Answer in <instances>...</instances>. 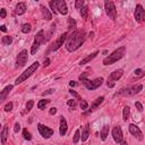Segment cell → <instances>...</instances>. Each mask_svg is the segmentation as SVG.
<instances>
[{"mask_svg":"<svg viewBox=\"0 0 145 145\" xmlns=\"http://www.w3.org/2000/svg\"><path fill=\"white\" fill-rule=\"evenodd\" d=\"M85 41V32L83 29H74L67 37L66 49L68 52H74L82 46Z\"/></svg>","mask_w":145,"mask_h":145,"instance_id":"cell-1","label":"cell"},{"mask_svg":"<svg viewBox=\"0 0 145 145\" xmlns=\"http://www.w3.org/2000/svg\"><path fill=\"white\" fill-rule=\"evenodd\" d=\"M87 76H88V72H87V71L83 72V74L79 76V80L84 84V86H85L87 89L94 91V89L99 88V87L103 84V78H102V77H97V78H95L94 80H89V79L87 78Z\"/></svg>","mask_w":145,"mask_h":145,"instance_id":"cell-2","label":"cell"},{"mask_svg":"<svg viewBox=\"0 0 145 145\" xmlns=\"http://www.w3.org/2000/svg\"><path fill=\"white\" fill-rule=\"evenodd\" d=\"M125 52H126V48H125V46L118 48V49L114 50L111 54H109L108 57H105V58L103 59V65H104V66H109V65H112V63L117 62L118 60H120V59L125 56Z\"/></svg>","mask_w":145,"mask_h":145,"instance_id":"cell-3","label":"cell"},{"mask_svg":"<svg viewBox=\"0 0 145 145\" xmlns=\"http://www.w3.org/2000/svg\"><path fill=\"white\" fill-rule=\"evenodd\" d=\"M39 66H40V63H39L37 61L33 62V63H32V65H31V66H29V67H28V68H27V69H26V70H25V71H24V72H23L18 78H17V79H16L15 84H16V85H18V84H20V83L25 82L28 77H31V76L36 71V69L39 68Z\"/></svg>","mask_w":145,"mask_h":145,"instance_id":"cell-4","label":"cell"},{"mask_svg":"<svg viewBox=\"0 0 145 145\" xmlns=\"http://www.w3.org/2000/svg\"><path fill=\"white\" fill-rule=\"evenodd\" d=\"M142 89H143V85L142 84H136V85H133V86L121 88L117 94H120V95H123V96H133V95L138 94Z\"/></svg>","mask_w":145,"mask_h":145,"instance_id":"cell-5","label":"cell"},{"mask_svg":"<svg viewBox=\"0 0 145 145\" xmlns=\"http://www.w3.org/2000/svg\"><path fill=\"white\" fill-rule=\"evenodd\" d=\"M122 74H123V70H122V69H116V70H113V71L109 75V77H108L106 86L110 87V88L114 87V85H116V80L120 79L121 76H122Z\"/></svg>","mask_w":145,"mask_h":145,"instance_id":"cell-6","label":"cell"},{"mask_svg":"<svg viewBox=\"0 0 145 145\" xmlns=\"http://www.w3.org/2000/svg\"><path fill=\"white\" fill-rule=\"evenodd\" d=\"M104 9H105V14L109 16V18H111L112 20H114L117 18V9H116L114 2L106 0L104 2Z\"/></svg>","mask_w":145,"mask_h":145,"instance_id":"cell-7","label":"cell"},{"mask_svg":"<svg viewBox=\"0 0 145 145\" xmlns=\"http://www.w3.org/2000/svg\"><path fill=\"white\" fill-rule=\"evenodd\" d=\"M27 59H28V52H27V50H22L19 53H18V56H17V58H16V63H15V67L16 68H20V67H23V66H25V63L27 62Z\"/></svg>","mask_w":145,"mask_h":145,"instance_id":"cell-8","label":"cell"},{"mask_svg":"<svg viewBox=\"0 0 145 145\" xmlns=\"http://www.w3.org/2000/svg\"><path fill=\"white\" fill-rule=\"evenodd\" d=\"M67 37H68V33H63V34H61V35L53 42V44L50 46L49 51H57L58 49H60V48L63 45V43L67 41Z\"/></svg>","mask_w":145,"mask_h":145,"instance_id":"cell-9","label":"cell"},{"mask_svg":"<svg viewBox=\"0 0 145 145\" xmlns=\"http://www.w3.org/2000/svg\"><path fill=\"white\" fill-rule=\"evenodd\" d=\"M134 18L137 23H142L143 20H145V9L140 3L136 5L135 11H134Z\"/></svg>","mask_w":145,"mask_h":145,"instance_id":"cell-10","label":"cell"},{"mask_svg":"<svg viewBox=\"0 0 145 145\" xmlns=\"http://www.w3.org/2000/svg\"><path fill=\"white\" fill-rule=\"evenodd\" d=\"M37 130L43 138H50L53 135V129H51L50 127H46L42 123H37Z\"/></svg>","mask_w":145,"mask_h":145,"instance_id":"cell-11","label":"cell"},{"mask_svg":"<svg viewBox=\"0 0 145 145\" xmlns=\"http://www.w3.org/2000/svg\"><path fill=\"white\" fill-rule=\"evenodd\" d=\"M112 137H113V140L117 144H120L123 140V134H122V130H121L120 126L113 127V129H112Z\"/></svg>","mask_w":145,"mask_h":145,"instance_id":"cell-12","label":"cell"},{"mask_svg":"<svg viewBox=\"0 0 145 145\" xmlns=\"http://www.w3.org/2000/svg\"><path fill=\"white\" fill-rule=\"evenodd\" d=\"M129 133H130L133 136L137 137L138 140H143V139H144L142 130L139 129V127H137V126L134 125V123H130V125H129Z\"/></svg>","mask_w":145,"mask_h":145,"instance_id":"cell-13","label":"cell"},{"mask_svg":"<svg viewBox=\"0 0 145 145\" xmlns=\"http://www.w3.org/2000/svg\"><path fill=\"white\" fill-rule=\"evenodd\" d=\"M56 6H57V11L61 15H67L68 12V7L66 1L63 0H56Z\"/></svg>","mask_w":145,"mask_h":145,"instance_id":"cell-14","label":"cell"},{"mask_svg":"<svg viewBox=\"0 0 145 145\" xmlns=\"http://www.w3.org/2000/svg\"><path fill=\"white\" fill-rule=\"evenodd\" d=\"M67 130H68L67 121H66V119L61 116V117H60V125H59V134H60V136H65L66 133H67Z\"/></svg>","mask_w":145,"mask_h":145,"instance_id":"cell-15","label":"cell"},{"mask_svg":"<svg viewBox=\"0 0 145 145\" xmlns=\"http://www.w3.org/2000/svg\"><path fill=\"white\" fill-rule=\"evenodd\" d=\"M45 36H44V31L43 29H40L36 34H35V36H34V41L36 42V43H39L40 45L42 44V43H44L45 42Z\"/></svg>","mask_w":145,"mask_h":145,"instance_id":"cell-16","label":"cell"},{"mask_svg":"<svg viewBox=\"0 0 145 145\" xmlns=\"http://www.w3.org/2000/svg\"><path fill=\"white\" fill-rule=\"evenodd\" d=\"M103 100H104V97L103 96H99L96 100H94L93 101V103L91 104V109H88V111H86L85 113H89V112H93L95 109H97V106L103 102Z\"/></svg>","mask_w":145,"mask_h":145,"instance_id":"cell-17","label":"cell"},{"mask_svg":"<svg viewBox=\"0 0 145 145\" xmlns=\"http://www.w3.org/2000/svg\"><path fill=\"white\" fill-rule=\"evenodd\" d=\"M25 11H26V3L25 2H18L16 5V8H15V14L20 16V15L25 14Z\"/></svg>","mask_w":145,"mask_h":145,"instance_id":"cell-18","label":"cell"},{"mask_svg":"<svg viewBox=\"0 0 145 145\" xmlns=\"http://www.w3.org/2000/svg\"><path fill=\"white\" fill-rule=\"evenodd\" d=\"M89 133H91L89 123H86V125H85V127H84V128H83V130H82V136H80L82 142L87 140V138H88V136H89Z\"/></svg>","mask_w":145,"mask_h":145,"instance_id":"cell-19","label":"cell"},{"mask_svg":"<svg viewBox=\"0 0 145 145\" xmlns=\"http://www.w3.org/2000/svg\"><path fill=\"white\" fill-rule=\"evenodd\" d=\"M41 12H42V17H43V19H45V20H50V19L52 18V14L50 12V10H49L46 7L41 6Z\"/></svg>","mask_w":145,"mask_h":145,"instance_id":"cell-20","label":"cell"},{"mask_svg":"<svg viewBox=\"0 0 145 145\" xmlns=\"http://www.w3.org/2000/svg\"><path fill=\"white\" fill-rule=\"evenodd\" d=\"M97 54H99V51H95V52L91 53L89 56H87V57H85L84 59H82V60H80V62H79V65H80V66H83V65L88 63V62H89L91 60H93V59H94V58H95Z\"/></svg>","mask_w":145,"mask_h":145,"instance_id":"cell-21","label":"cell"},{"mask_svg":"<svg viewBox=\"0 0 145 145\" xmlns=\"http://www.w3.org/2000/svg\"><path fill=\"white\" fill-rule=\"evenodd\" d=\"M12 85H7L2 91H1V94H0V100L1 101H5L6 100V97H7V95L10 93V91L12 89Z\"/></svg>","mask_w":145,"mask_h":145,"instance_id":"cell-22","label":"cell"},{"mask_svg":"<svg viewBox=\"0 0 145 145\" xmlns=\"http://www.w3.org/2000/svg\"><path fill=\"white\" fill-rule=\"evenodd\" d=\"M8 136H9L8 126H7V125H5V126L2 127V130H1V143H2V145H5V144H6V140H7Z\"/></svg>","mask_w":145,"mask_h":145,"instance_id":"cell-23","label":"cell"},{"mask_svg":"<svg viewBox=\"0 0 145 145\" xmlns=\"http://www.w3.org/2000/svg\"><path fill=\"white\" fill-rule=\"evenodd\" d=\"M100 135H101V139H102V140H105V139H106V137H108V135H109V126H108V125H104V126L102 127Z\"/></svg>","mask_w":145,"mask_h":145,"instance_id":"cell-24","label":"cell"},{"mask_svg":"<svg viewBox=\"0 0 145 145\" xmlns=\"http://www.w3.org/2000/svg\"><path fill=\"white\" fill-rule=\"evenodd\" d=\"M129 116H130V108L128 105L123 106V110H122V119L125 121H127L129 119Z\"/></svg>","mask_w":145,"mask_h":145,"instance_id":"cell-25","label":"cell"},{"mask_svg":"<svg viewBox=\"0 0 145 145\" xmlns=\"http://www.w3.org/2000/svg\"><path fill=\"white\" fill-rule=\"evenodd\" d=\"M1 43H2L3 45H10V44L12 43V37H11L10 35H5V36H2V39H1Z\"/></svg>","mask_w":145,"mask_h":145,"instance_id":"cell-26","label":"cell"},{"mask_svg":"<svg viewBox=\"0 0 145 145\" xmlns=\"http://www.w3.org/2000/svg\"><path fill=\"white\" fill-rule=\"evenodd\" d=\"M79 14H80V16H82L84 19H87V17H88V7L85 5V6L79 10Z\"/></svg>","mask_w":145,"mask_h":145,"instance_id":"cell-27","label":"cell"},{"mask_svg":"<svg viewBox=\"0 0 145 145\" xmlns=\"http://www.w3.org/2000/svg\"><path fill=\"white\" fill-rule=\"evenodd\" d=\"M49 102H50V100H46V99H42V100H40V101L37 102V108H39L40 110H43V109L45 108V105H46Z\"/></svg>","mask_w":145,"mask_h":145,"instance_id":"cell-28","label":"cell"},{"mask_svg":"<svg viewBox=\"0 0 145 145\" xmlns=\"http://www.w3.org/2000/svg\"><path fill=\"white\" fill-rule=\"evenodd\" d=\"M31 29H32V25H31L29 23H26V24H24V25L22 26V32H23L24 34L29 33V32H31Z\"/></svg>","mask_w":145,"mask_h":145,"instance_id":"cell-29","label":"cell"},{"mask_svg":"<svg viewBox=\"0 0 145 145\" xmlns=\"http://www.w3.org/2000/svg\"><path fill=\"white\" fill-rule=\"evenodd\" d=\"M33 105H34V101H33V100H28V101L26 102V106H25V112H29V111L32 110Z\"/></svg>","mask_w":145,"mask_h":145,"instance_id":"cell-30","label":"cell"},{"mask_svg":"<svg viewBox=\"0 0 145 145\" xmlns=\"http://www.w3.org/2000/svg\"><path fill=\"white\" fill-rule=\"evenodd\" d=\"M79 139H80V131H79V129H77V130L75 131V134H74V138H72L74 144H77V143L79 142Z\"/></svg>","mask_w":145,"mask_h":145,"instance_id":"cell-31","label":"cell"},{"mask_svg":"<svg viewBox=\"0 0 145 145\" xmlns=\"http://www.w3.org/2000/svg\"><path fill=\"white\" fill-rule=\"evenodd\" d=\"M75 27H76V20H75L74 18L69 17V18H68V28H69V29H72V28H75Z\"/></svg>","mask_w":145,"mask_h":145,"instance_id":"cell-32","label":"cell"},{"mask_svg":"<svg viewBox=\"0 0 145 145\" xmlns=\"http://www.w3.org/2000/svg\"><path fill=\"white\" fill-rule=\"evenodd\" d=\"M39 48H40V44L39 43H36L35 41L33 42V44H32V48H31V54H35L36 53V51L39 50Z\"/></svg>","mask_w":145,"mask_h":145,"instance_id":"cell-33","label":"cell"},{"mask_svg":"<svg viewBox=\"0 0 145 145\" xmlns=\"http://www.w3.org/2000/svg\"><path fill=\"white\" fill-rule=\"evenodd\" d=\"M23 136H24V138L27 139V140H31V139H32V135H31V133H29L26 128L23 129Z\"/></svg>","mask_w":145,"mask_h":145,"instance_id":"cell-34","label":"cell"},{"mask_svg":"<svg viewBox=\"0 0 145 145\" xmlns=\"http://www.w3.org/2000/svg\"><path fill=\"white\" fill-rule=\"evenodd\" d=\"M134 75H135L136 77H143V76L145 75V70H144V69L138 68V69H136V70L134 71Z\"/></svg>","mask_w":145,"mask_h":145,"instance_id":"cell-35","label":"cell"},{"mask_svg":"<svg viewBox=\"0 0 145 145\" xmlns=\"http://www.w3.org/2000/svg\"><path fill=\"white\" fill-rule=\"evenodd\" d=\"M84 6H85V3H84L83 0H76V1H75V8H76V9H79V10H80Z\"/></svg>","mask_w":145,"mask_h":145,"instance_id":"cell-36","label":"cell"},{"mask_svg":"<svg viewBox=\"0 0 145 145\" xmlns=\"http://www.w3.org/2000/svg\"><path fill=\"white\" fill-rule=\"evenodd\" d=\"M49 7H50V9H51V11L56 15L58 11H57V6H56V1H50L49 2Z\"/></svg>","mask_w":145,"mask_h":145,"instance_id":"cell-37","label":"cell"},{"mask_svg":"<svg viewBox=\"0 0 145 145\" xmlns=\"http://www.w3.org/2000/svg\"><path fill=\"white\" fill-rule=\"evenodd\" d=\"M79 106H80V109H82V110H84V111H85V110L88 108V104H87V102H86L85 100H82V101L79 102Z\"/></svg>","mask_w":145,"mask_h":145,"instance_id":"cell-38","label":"cell"},{"mask_svg":"<svg viewBox=\"0 0 145 145\" xmlns=\"http://www.w3.org/2000/svg\"><path fill=\"white\" fill-rule=\"evenodd\" d=\"M69 93H70V94L74 96V97H76L77 100H79V101H82V100H83V99L80 97V95H79V94H78L76 91H74V89H70V91H69Z\"/></svg>","mask_w":145,"mask_h":145,"instance_id":"cell-39","label":"cell"},{"mask_svg":"<svg viewBox=\"0 0 145 145\" xmlns=\"http://www.w3.org/2000/svg\"><path fill=\"white\" fill-rule=\"evenodd\" d=\"M3 109H5V111H6V112L11 111V110H12V102H8V103L5 105V108H3Z\"/></svg>","mask_w":145,"mask_h":145,"instance_id":"cell-40","label":"cell"},{"mask_svg":"<svg viewBox=\"0 0 145 145\" xmlns=\"http://www.w3.org/2000/svg\"><path fill=\"white\" fill-rule=\"evenodd\" d=\"M67 104H68L69 106H71V108L74 109V108L76 106V101H75L74 99H72V100H68V101H67Z\"/></svg>","mask_w":145,"mask_h":145,"instance_id":"cell-41","label":"cell"},{"mask_svg":"<svg viewBox=\"0 0 145 145\" xmlns=\"http://www.w3.org/2000/svg\"><path fill=\"white\" fill-rule=\"evenodd\" d=\"M135 106H136V109L138 110V111H143V105H142V103L140 102H135Z\"/></svg>","mask_w":145,"mask_h":145,"instance_id":"cell-42","label":"cell"},{"mask_svg":"<svg viewBox=\"0 0 145 145\" xmlns=\"http://www.w3.org/2000/svg\"><path fill=\"white\" fill-rule=\"evenodd\" d=\"M6 15H7L6 9H5V8H1V9H0V18H5Z\"/></svg>","mask_w":145,"mask_h":145,"instance_id":"cell-43","label":"cell"},{"mask_svg":"<svg viewBox=\"0 0 145 145\" xmlns=\"http://www.w3.org/2000/svg\"><path fill=\"white\" fill-rule=\"evenodd\" d=\"M19 129H20V125H19V122H16L15 123V127H14V131L15 133H18Z\"/></svg>","mask_w":145,"mask_h":145,"instance_id":"cell-44","label":"cell"},{"mask_svg":"<svg viewBox=\"0 0 145 145\" xmlns=\"http://www.w3.org/2000/svg\"><path fill=\"white\" fill-rule=\"evenodd\" d=\"M56 113H57V108H51V109L49 110V114L53 116V114H56Z\"/></svg>","mask_w":145,"mask_h":145,"instance_id":"cell-45","label":"cell"},{"mask_svg":"<svg viewBox=\"0 0 145 145\" xmlns=\"http://www.w3.org/2000/svg\"><path fill=\"white\" fill-rule=\"evenodd\" d=\"M49 65H50V59H49V58H46V59L44 60V63H43V66H44V67H48Z\"/></svg>","mask_w":145,"mask_h":145,"instance_id":"cell-46","label":"cell"},{"mask_svg":"<svg viewBox=\"0 0 145 145\" xmlns=\"http://www.w3.org/2000/svg\"><path fill=\"white\" fill-rule=\"evenodd\" d=\"M52 93H53V89H48L46 92H44V93H43V96H44V95H46V94H52Z\"/></svg>","mask_w":145,"mask_h":145,"instance_id":"cell-47","label":"cell"},{"mask_svg":"<svg viewBox=\"0 0 145 145\" xmlns=\"http://www.w3.org/2000/svg\"><path fill=\"white\" fill-rule=\"evenodd\" d=\"M69 85H70L71 87H75V86H77V83H76V82H74V80H71V82L69 83Z\"/></svg>","mask_w":145,"mask_h":145,"instance_id":"cell-48","label":"cell"},{"mask_svg":"<svg viewBox=\"0 0 145 145\" xmlns=\"http://www.w3.org/2000/svg\"><path fill=\"white\" fill-rule=\"evenodd\" d=\"M0 29H1L2 32H7V28H6L5 25H1V26H0Z\"/></svg>","mask_w":145,"mask_h":145,"instance_id":"cell-49","label":"cell"},{"mask_svg":"<svg viewBox=\"0 0 145 145\" xmlns=\"http://www.w3.org/2000/svg\"><path fill=\"white\" fill-rule=\"evenodd\" d=\"M120 145H128V144H127V142H126V140H122V142L120 143Z\"/></svg>","mask_w":145,"mask_h":145,"instance_id":"cell-50","label":"cell"}]
</instances>
